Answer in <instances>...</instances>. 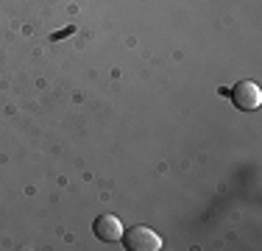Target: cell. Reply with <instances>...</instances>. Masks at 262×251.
Instances as JSON below:
<instances>
[{
    "label": "cell",
    "mask_w": 262,
    "mask_h": 251,
    "mask_svg": "<svg viewBox=\"0 0 262 251\" xmlns=\"http://www.w3.org/2000/svg\"><path fill=\"white\" fill-rule=\"evenodd\" d=\"M123 243L128 251H159L162 237L148 226H131L128 232H123Z\"/></svg>",
    "instance_id": "obj_1"
},
{
    "label": "cell",
    "mask_w": 262,
    "mask_h": 251,
    "mask_svg": "<svg viewBox=\"0 0 262 251\" xmlns=\"http://www.w3.org/2000/svg\"><path fill=\"white\" fill-rule=\"evenodd\" d=\"M232 100H234L237 109L254 112V109H259V103H262V90L254 84V81H240V84L232 90Z\"/></svg>",
    "instance_id": "obj_2"
},
{
    "label": "cell",
    "mask_w": 262,
    "mask_h": 251,
    "mask_svg": "<svg viewBox=\"0 0 262 251\" xmlns=\"http://www.w3.org/2000/svg\"><path fill=\"white\" fill-rule=\"evenodd\" d=\"M92 229H95L98 240H103V243H117L123 237V223L115 215H98Z\"/></svg>",
    "instance_id": "obj_3"
}]
</instances>
